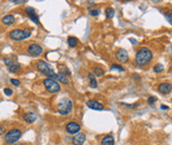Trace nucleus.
<instances>
[{"instance_id":"nucleus-1","label":"nucleus","mask_w":172,"mask_h":145,"mask_svg":"<svg viewBox=\"0 0 172 145\" xmlns=\"http://www.w3.org/2000/svg\"><path fill=\"white\" fill-rule=\"evenodd\" d=\"M153 58L152 52L147 47H141L135 56V61L139 66H145L147 65Z\"/></svg>"},{"instance_id":"nucleus-2","label":"nucleus","mask_w":172,"mask_h":145,"mask_svg":"<svg viewBox=\"0 0 172 145\" xmlns=\"http://www.w3.org/2000/svg\"><path fill=\"white\" fill-rule=\"evenodd\" d=\"M32 31L30 28H24V30H14V31L10 32V36L11 39H13L15 41H21V40H24V39L29 38L31 36Z\"/></svg>"},{"instance_id":"nucleus-3","label":"nucleus","mask_w":172,"mask_h":145,"mask_svg":"<svg viewBox=\"0 0 172 145\" xmlns=\"http://www.w3.org/2000/svg\"><path fill=\"white\" fill-rule=\"evenodd\" d=\"M37 69L41 74H43L45 76H47L48 78H50V79L54 80L56 78V74H55V72H54V69H52L51 66L49 65L47 62H45V61H42V60L38 61Z\"/></svg>"},{"instance_id":"nucleus-4","label":"nucleus","mask_w":172,"mask_h":145,"mask_svg":"<svg viewBox=\"0 0 172 145\" xmlns=\"http://www.w3.org/2000/svg\"><path fill=\"white\" fill-rule=\"evenodd\" d=\"M72 108H73L72 101L70 100V99H68V98L61 99V100L59 101L58 105H57L58 113L60 115H63V116H68L72 111Z\"/></svg>"},{"instance_id":"nucleus-5","label":"nucleus","mask_w":172,"mask_h":145,"mask_svg":"<svg viewBox=\"0 0 172 145\" xmlns=\"http://www.w3.org/2000/svg\"><path fill=\"white\" fill-rule=\"evenodd\" d=\"M22 132H21L20 129L18 128H12L10 130L7 131L5 136H4V141L5 143H9V144H15L16 142L20 139Z\"/></svg>"},{"instance_id":"nucleus-6","label":"nucleus","mask_w":172,"mask_h":145,"mask_svg":"<svg viewBox=\"0 0 172 145\" xmlns=\"http://www.w3.org/2000/svg\"><path fill=\"white\" fill-rule=\"evenodd\" d=\"M43 84H45V90L51 94H56L60 90V85H59L56 80L47 78V79L43 80Z\"/></svg>"},{"instance_id":"nucleus-7","label":"nucleus","mask_w":172,"mask_h":145,"mask_svg":"<svg viewBox=\"0 0 172 145\" xmlns=\"http://www.w3.org/2000/svg\"><path fill=\"white\" fill-rule=\"evenodd\" d=\"M28 53L33 57H38L42 54V47L37 43H33L28 47Z\"/></svg>"},{"instance_id":"nucleus-8","label":"nucleus","mask_w":172,"mask_h":145,"mask_svg":"<svg viewBox=\"0 0 172 145\" xmlns=\"http://www.w3.org/2000/svg\"><path fill=\"white\" fill-rule=\"evenodd\" d=\"M65 129H67V131H68L69 134H71V135L77 134V132H79V130H80V125H79L78 123H76V122H70V123L67 124Z\"/></svg>"},{"instance_id":"nucleus-9","label":"nucleus","mask_w":172,"mask_h":145,"mask_svg":"<svg viewBox=\"0 0 172 145\" xmlns=\"http://www.w3.org/2000/svg\"><path fill=\"white\" fill-rule=\"evenodd\" d=\"M128 58H129V56H128V52L124 48H119L118 51L116 52V59L119 61V62H127L128 61Z\"/></svg>"},{"instance_id":"nucleus-10","label":"nucleus","mask_w":172,"mask_h":145,"mask_svg":"<svg viewBox=\"0 0 172 145\" xmlns=\"http://www.w3.org/2000/svg\"><path fill=\"white\" fill-rule=\"evenodd\" d=\"M25 13L28 14V16L31 18V20H33V22H35L36 24H39V18H38L37 14L33 7H29L25 9Z\"/></svg>"},{"instance_id":"nucleus-11","label":"nucleus","mask_w":172,"mask_h":145,"mask_svg":"<svg viewBox=\"0 0 172 145\" xmlns=\"http://www.w3.org/2000/svg\"><path fill=\"white\" fill-rule=\"evenodd\" d=\"M87 105H88L89 108H91V109H95V111H103V104L96 100H89L87 102Z\"/></svg>"},{"instance_id":"nucleus-12","label":"nucleus","mask_w":172,"mask_h":145,"mask_svg":"<svg viewBox=\"0 0 172 145\" xmlns=\"http://www.w3.org/2000/svg\"><path fill=\"white\" fill-rule=\"evenodd\" d=\"M172 90V85L170 83L168 82H164V83H161L159 85H158V92L162 94H169L170 92Z\"/></svg>"},{"instance_id":"nucleus-13","label":"nucleus","mask_w":172,"mask_h":145,"mask_svg":"<svg viewBox=\"0 0 172 145\" xmlns=\"http://www.w3.org/2000/svg\"><path fill=\"white\" fill-rule=\"evenodd\" d=\"M86 141V135L85 134H81V132H79L77 135L73 138L72 140V143L73 145H83Z\"/></svg>"},{"instance_id":"nucleus-14","label":"nucleus","mask_w":172,"mask_h":145,"mask_svg":"<svg viewBox=\"0 0 172 145\" xmlns=\"http://www.w3.org/2000/svg\"><path fill=\"white\" fill-rule=\"evenodd\" d=\"M23 119L25 122H28V123H33L36 121L37 119V116L34 114V113H25L23 115Z\"/></svg>"},{"instance_id":"nucleus-15","label":"nucleus","mask_w":172,"mask_h":145,"mask_svg":"<svg viewBox=\"0 0 172 145\" xmlns=\"http://www.w3.org/2000/svg\"><path fill=\"white\" fill-rule=\"evenodd\" d=\"M15 21V17L13 15H5L3 18H2V23L5 24V25H10V24H13Z\"/></svg>"},{"instance_id":"nucleus-16","label":"nucleus","mask_w":172,"mask_h":145,"mask_svg":"<svg viewBox=\"0 0 172 145\" xmlns=\"http://www.w3.org/2000/svg\"><path fill=\"white\" fill-rule=\"evenodd\" d=\"M100 145H114V138L112 136H106L101 140Z\"/></svg>"},{"instance_id":"nucleus-17","label":"nucleus","mask_w":172,"mask_h":145,"mask_svg":"<svg viewBox=\"0 0 172 145\" xmlns=\"http://www.w3.org/2000/svg\"><path fill=\"white\" fill-rule=\"evenodd\" d=\"M89 79H90V87L92 88H96L97 87V81L96 77L93 72H89Z\"/></svg>"},{"instance_id":"nucleus-18","label":"nucleus","mask_w":172,"mask_h":145,"mask_svg":"<svg viewBox=\"0 0 172 145\" xmlns=\"http://www.w3.org/2000/svg\"><path fill=\"white\" fill-rule=\"evenodd\" d=\"M20 69H21V65L19 63L15 62V61L9 66V71H10L11 72H17L18 71H20Z\"/></svg>"},{"instance_id":"nucleus-19","label":"nucleus","mask_w":172,"mask_h":145,"mask_svg":"<svg viewBox=\"0 0 172 145\" xmlns=\"http://www.w3.org/2000/svg\"><path fill=\"white\" fill-rule=\"evenodd\" d=\"M56 80H58L59 82L63 83V84H68V79H67V76L65 75H63V74H61V72H59V74H56Z\"/></svg>"},{"instance_id":"nucleus-20","label":"nucleus","mask_w":172,"mask_h":145,"mask_svg":"<svg viewBox=\"0 0 172 145\" xmlns=\"http://www.w3.org/2000/svg\"><path fill=\"white\" fill-rule=\"evenodd\" d=\"M77 43H78V39L76 38V37L71 36V37L68 38V44H69L70 47H75L76 45H77Z\"/></svg>"},{"instance_id":"nucleus-21","label":"nucleus","mask_w":172,"mask_h":145,"mask_svg":"<svg viewBox=\"0 0 172 145\" xmlns=\"http://www.w3.org/2000/svg\"><path fill=\"white\" fill-rule=\"evenodd\" d=\"M93 74L95 75V77H101L105 74V71H103L101 67H94L93 69Z\"/></svg>"},{"instance_id":"nucleus-22","label":"nucleus","mask_w":172,"mask_h":145,"mask_svg":"<svg viewBox=\"0 0 172 145\" xmlns=\"http://www.w3.org/2000/svg\"><path fill=\"white\" fill-rule=\"evenodd\" d=\"M111 71H118V72H125V69L119 64H112L111 65Z\"/></svg>"},{"instance_id":"nucleus-23","label":"nucleus","mask_w":172,"mask_h":145,"mask_svg":"<svg viewBox=\"0 0 172 145\" xmlns=\"http://www.w3.org/2000/svg\"><path fill=\"white\" fill-rule=\"evenodd\" d=\"M114 14H115V12H114L113 9L109 7V9H107V10H106V16H107V18H109V19L113 18L114 17Z\"/></svg>"},{"instance_id":"nucleus-24","label":"nucleus","mask_w":172,"mask_h":145,"mask_svg":"<svg viewBox=\"0 0 172 145\" xmlns=\"http://www.w3.org/2000/svg\"><path fill=\"white\" fill-rule=\"evenodd\" d=\"M153 71H154L155 72H162L163 71H164V66H163L161 63H158V64H156V65L153 67Z\"/></svg>"},{"instance_id":"nucleus-25","label":"nucleus","mask_w":172,"mask_h":145,"mask_svg":"<svg viewBox=\"0 0 172 145\" xmlns=\"http://www.w3.org/2000/svg\"><path fill=\"white\" fill-rule=\"evenodd\" d=\"M3 61H4V63H5V65H7V67H9V66L12 64V63L14 62V60H13V59H11V58H5Z\"/></svg>"},{"instance_id":"nucleus-26","label":"nucleus","mask_w":172,"mask_h":145,"mask_svg":"<svg viewBox=\"0 0 172 145\" xmlns=\"http://www.w3.org/2000/svg\"><path fill=\"white\" fill-rule=\"evenodd\" d=\"M89 14L91 16H98L99 15V10H91L89 12Z\"/></svg>"},{"instance_id":"nucleus-27","label":"nucleus","mask_w":172,"mask_h":145,"mask_svg":"<svg viewBox=\"0 0 172 145\" xmlns=\"http://www.w3.org/2000/svg\"><path fill=\"white\" fill-rule=\"evenodd\" d=\"M10 81L13 85H15V86H19V85H20V81H18L17 79H11Z\"/></svg>"},{"instance_id":"nucleus-28","label":"nucleus","mask_w":172,"mask_h":145,"mask_svg":"<svg viewBox=\"0 0 172 145\" xmlns=\"http://www.w3.org/2000/svg\"><path fill=\"white\" fill-rule=\"evenodd\" d=\"M3 92L7 96H12V95H13V90H11V88H4Z\"/></svg>"},{"instance_id":"nucleus-29","label":"nucleus","mask_w":172,"mask_h":145,"mask_svg":"<svg viewBox=\"0 0 172 145\" xmlns=\"http://www.w3.org/2000/svg\"><path fill=\"white\" fill-rule=\"evenodd\" d=\"M155 101H156V98H155V97H153V96H151V97H150V98L148 99V103H149V104H153V103L155 102Z\"/></svg>"},{"instance_id":"nucleus-30","label":"nucleus","mask_w":172,"mask_h":145,"mask_svg":"<svg viewBox=\"0 0 172 145\" xmlns=\"http://www.w3.org/2000/svg\"><path fill=\"white\" fill-rule=\"evenodd\" d=\"M166 18L168 19V21L170 22V24L172 25V13H169V14L166 15Z\"/></svg>"},{"instance_id":"nucleus-31","label":"nucleus","mask_w":172,"mask_h":145,"mask_svg":"<svg viewBox=\"0 0 172 145\" xmlns=\"http://www.w3.org/2000/svg\"><path fill=\"white\" fill-rule=\"evenodd\" d=\"M4 132H5V126L4 125H0V136L3 135Z\"/></svg>"},{"instance_id":"nucleus-32","label":"nucleus","mask_w":172,"mask_h":145,"mask_svg":"<svg viewBox=\"0 0 172 145\" xmlns=\"http://www.w3.org/2000/svg\"><path fill=\"white\" fill-rule=\"evenodd\" d=\"M123 105H125V106H127V107H130V108H133V107L137 106V104H133V105H130V104H128V103H123Z\"/></svg>"},{"instance_id":"nucleus-33","label":"nucleus","mask_w":172,"mask_h":145,"mask_svg":"<svg viewBox=\"0 0 172 145\" xmlns=\"http://www.w3.org/2000/svg\"><path fill=\"white\" fill-rule=\"evenodd\" d=\"M13 3H16V4H19V3H24L25 1L24 0H20V1H16V0H14V1H12Z\"/></svg>"},{"instance_id":"nucleus-34","label":"nucleus","mask_w":172,"mask_h":145,"mask_svg":"<svg viewBox=\"0 0 172 145\" xmlns=\"http://www.w3.org/2000/svg\"><path fill=\"white\" fill-rule=\"evenodd\" d=\"M161 108H162V109H168V106H165V105H163Z\"/></svg>"},{"instance_id":"nucleus-35","label":"nucleus","mask_w":172,"mask_h":145,"mask_svg":"<svg viewBox=\"0 0 172 145\" xmlns=\"http://www.w3.org/2000/svg\"><path fill=\"white\" fill-rule=\"evenodd\" d=\"M12 145H22L21 143H15V144H12Z\"/></svg>"}]
</instances>
